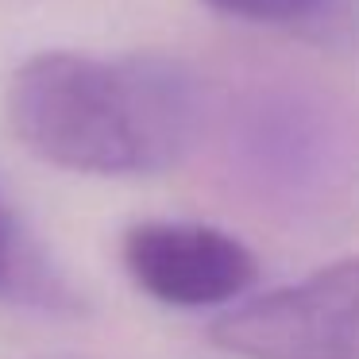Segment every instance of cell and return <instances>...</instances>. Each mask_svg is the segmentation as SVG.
<instances>
[{
    "mask_svg": "<svg viewBox=\"0 0 359 359\" xmlns=\"http://www.w3.org/2000/svg\"><path fill=\"white\" fill-rule=\"evenodd\" d=\"M355 155V128L344 109L297 81L255 86L228 124V166L259 201L266 197L282 209L340 197Z\"/></svg>",
    "mask_w": 359,
    "mask_h": 359,
    "instance_id": "2",
    "label": "cell"
},
{
    "mask_svg": "<svg viewBox=\"0 0 359 359\" xmlns=\"http://www.w3.org/2000/svg\"><path fill=\"white\" fill-rule=\"evenodd\" d=\"M0 302L43 313H78L81 297L50 263V251L27 232L0 189Z\"/></svg>",
    "mask_w": 359,
    "mask_h": 359,
    "instance_id": "5",
    "label": "cell"
},
{
    "mask_svg": "<svg viewBox=\"0 0 359 359\" xmlns=\"http://www.w3.org/2000/svg\"><path fill=\"white\" fill-rule=\"evenodd\" d=\"M205 4L243 24H302L320 16L332 0H205Z\"/></svg>",
    "mask_w": 359,
    "mask_h": 359,
    "instance_id": "6",
    "label": "cell"
},
{
    "mask_svg": "<svg viewBox=\"0 0 359 359\" xmlns=\"http://www.w3.org/2000/svg\"><path fill=\"white\" fill-rule=\"evenodd\" d=\"M209 340L240 359H359V255L224 309Z\"/></svg>",
    "mask_w": 359,
    "mask_h": 359,
    "instance_id": "3",
    "label": "cell"
},
{
    "mask_svg": "<svg viewBox=\"0 0 359 359\" xmlns=\"http://www.w3.org/2000/svg\"><path fill=\"white\" fill-rule=\"evenodd\" d=\"M124 271L147 297L174 309H212L243 297L259 259L243 240L197 220H143L120 240Z\"/></svg>",
    "mask_w": 359,
    "mask_h": 359,
    "instance_id": "4",
    "label": "cell"
},
{
    "mask_svg": "<svg viewBox=\"0 0 359 359\" xmlns=\"http://www.w3.org/2000/svg\"><path fill=\"white\" fill-rule=\"evenodd\" d=\"M8 124L43 163L93 178L158 174L186 158L209 120V97L182 62L43 50L8 81Z\"/></svg>",
    "mask_w": 359,
    "mask_h": 359,
    "instance_id": "1",
    "label": "cell"
}]
</instances>
